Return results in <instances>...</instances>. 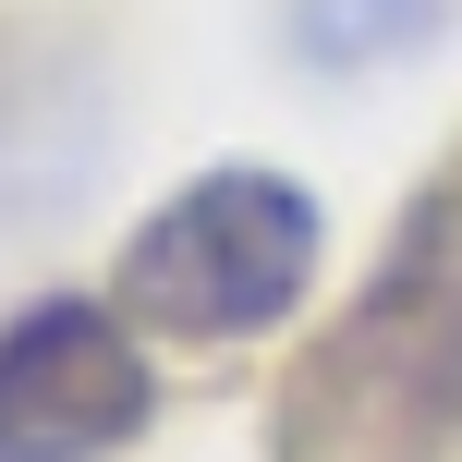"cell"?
<instances>
[{
	"mask_svg": "<svg viewBox=\"0 0 462 462\" xmlns=\"http://www.w3.org/2000/svg\"><path fill=\"white\" fill-rule=\"evenodd\" d=\"M268 462H462V183L426 195L304 341L268 402Z\"/></svg>",
	"mask_w": 462,
	"mask_h": 462,
	"instance_id": "obj_1",
	"label": "cell"
},
{
	"mask_svg": "<svg viewBox=\"0 0 462 462\" xmlns=\"http://www.w3.org/2000/svg\"><path fill=\"white\" fill-rule=\"evenodd\" d=\"M159 414L146 341L86 292H37L0 317V462H110Z\"/></svg>",
	"mask_w": 462,
	"mask_h": 462,
	"instance_id": "obj_3",
	"label": "cell"
},
{
	"mask_svg": "<svg viewBox=\"0 0 462 462\" xmlns=\"http://www.w3.org/2000/svg\"><path fill=\"white\" fill-rule=\"evenodd\" d=\"M328 255V219L304 183L280 171H208L171 208L134 219L122 244V317L159 328V341H255L304 304Z\"/></svg>",
	"mask_w": 462,
	"mask_h": 462,
	"instance_id": "obj_2",
	"label": "cell"
},
{
	"mask_svg": "<svg viewBox=\"0 0 462 462\" xmlns=\"http://www.w3.org/2000/svg\"><path fill=\"white\" fill-rule=\"evenodd\" d=\"M439 13L450 0H292V49L317 73H377V61L439 37Z\"/></svg>",
	"mask_w": 462,
	"mask_h": 462,
	"instance_id": "obj_4",
	"label": "cell"
}]
</instances>
